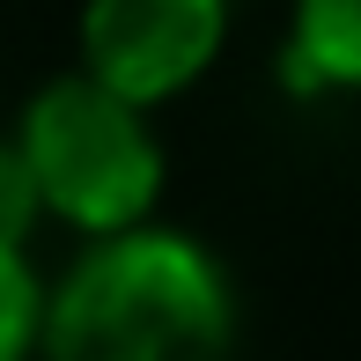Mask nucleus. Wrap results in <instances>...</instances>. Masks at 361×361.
I'll return each mask as SVG.
<instances>
[{"mask_svg": "<svg viewBox=\"0 0 361 361\" xmlns=\"http://www.w3.org/2000/svg\"><path fill=\"white\" fill-rule=\"evenodd\" d=\"M236 281L177 221H140L74 243L44 273L37 361H228L236 347Z\"/></svg>", "mask_w": 361, "mask_h": 361, "instance_id": "nucleus-1", "label": "nucleus"}, {"mask_svg": "<svg viewBox=\"0 0 361 361\" xmlns=\"http://www.w3.org/2000/svg\"><path fill=\"white\" fill-rule=\"evenodd\" d=\"M8 140L37 185V214L52 228H74V243L118 236V228H140L162 214L170 147H162L155 111L111 96L81 67L44 74L30 104L15 111Z\"/></svg>", "mask_w": 361, "mask_h": 361, "instance_id": "nucleus-2", "label": "nucleus"}, {"mask_svg": "<svg viewBox=\"0 0 361 361\" xmlns=\"http://www.w3.org/2000/svg\"><path fill=\"white\" fill-rule=\"evenodd\" d=\"M236 37V0H81L74 67L111 96L162 111L221 67Z\"/></svg>", "mask_w": 361, "mask_h": 361, "instance_id": "nucleus-3", "label": "nucleus"}, {"mask_svg": "<svg viewBox=\"0 0 361 361\" xmlns=\"http://www.w3.org/2000/svg\"><path fill=\"white\" fill-rule=\"evenodd\" d=\"M288 96H361V0H288V30L273 52Z\"/></svg>", "mask_w": 361, "mask_h": 361, "instance_id": "nucleus-4", "label": "nucleus"}, {"mask_svg": "<svg viewBox=\"0 0 361 361\" xmlns=\"http://www.w3.org/2000/svg\"><path fill=\"white\" fill-rule=\"evenodd\" d=\"M37 317H44L37 258L0 243V361H37Z\"/></svg>", "mask_w": 361, "mask_h": 361, "instance_id": "nucleus-5", "label": "nucleus"}, {"mask_svg": "<svg viewBox=\"0 0 361 361\" xmlns=\"http://www.w3.org/2000/svg\"><path fill=\"white\" fill-rule=\"evenodd\" d=\"M44 228L37 214V185H30L23 155H15V140L0 133V243H15V251H30V236Z\"/></svg>", "mask_w": 361, "mask_h": 361, "instance_id": "nucleus-6", "label": "nucleus"}]
</instances>
